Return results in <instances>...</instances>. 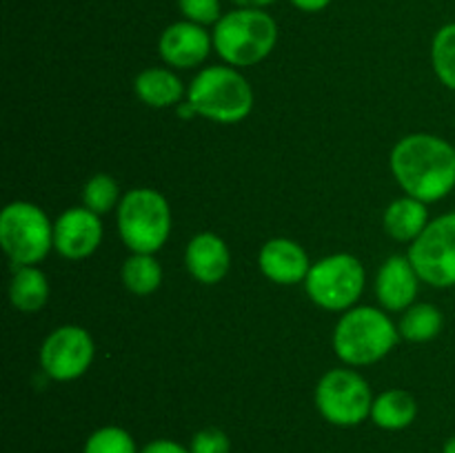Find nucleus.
<instances>
[{
  "label": "nucleus",
  "instance_id": "26",
  "mask_svg": "<svg viewBox=\"0 0 455 453\" xmlns=\"http://www.w3.org/2000/svg\"><path fill=\"white\" fill-rule=\"evenodd\" d=\"M191 453H231V440L218 426H207L194 433L189 442Z\"/></svg>",
  "mask_w": 455,
  "mask_h": 453
},
{
  "label": "nucleus",
  "instance_id": "19",
  "mask_svg": "<svg viewBox=\"0 0 455 453\" xmlns=\"http://www.w3.org/2000/svg\"><path fill=\"white\" fill-rule=\"evenodd\" d=\"M49 280L38 265L16 266L12 284H9V300L22 314H36L49 300Z\"/></svg>",
  "mask_w": 455,
  "mask_h": 453
},
{
  "label": "nucleus",
  "instance_id": "5",
  "mask_svg": "<svg viewBox=\"0 0 455 453\" xmlns=\"http://www.w3.org/2000/svg\"><path fill=\"white\" fill-rule=\"evenodd\" d=\"M118 235L132 253H156L172 234V207L160 191L138 187L116 209Z\"/></svg>",
  "mask_w": 455,
  "mask_h": 453
},
{
  "label": "nucleus",
  "instance_id": "14",
  "mask_svg": "<svg viewBox=\"0 0 455 453\" xmlns=\"http://www.w3.org/2000/svg\"><path fill=\"white\" fill-rule=\"evenodd\" d=\"M420 275L409 256H389L376 275V296L385 311H407L416 302Z\"/></svg>",
  "mask_w": 455,
  "mask_h": 453
},
{
  "label": "nucleus",
  "instance_id": "2",
  "mask_svg": "<svg viewBox=\"0 0 455 453\" xmlns=\"http://www.w3.org/2000/svg\"><path fill=\"white\" fill-rule=\"evenodd\" d=\"M213 49L227 65L253 67L278 43V25L267 9L235 7L213 25Z\"/></svg>",
  "mask_w": 455,
  "mask_h": 453
},
{
  "label": "nucleus",
  "instance_id": "25",
  "mask_svg": "<svg viewBox=\"0 0 455 453\" xmlns=\"http://www.w3.org/2000/svg\"><path fill=\"white\" fill-rule=\"evenodd\" d=\"M178 9L185 20L203 27L216 25L222 18L220 0H178Z\"/></svg>",
  "mask_w": 455,
  "mask_h": 453
},
{
  "label": "nucleus",
  "instance_id": "16",
  "mask_svg": "<svg viewBox=\"0 0 455 453\" xmlns=\"http://www.w3.org/2000/svg\"><path fill=\"white\" fill-rule=\"evenodd\" d=\"M133 91H136L138 100L154 109L180 105V98L185 96L182 80L178 78L176 71L164 69V67H151V69L140 71L133 80Z\"/></svg>",
  "mask_w": 455,
  "mask_h": 453
},
{
  "label": "nucleus",
  "instance_id": "17",
  "mask_svg": "<svg viewBox=\"0 0 455 453\" xmlns=\"http://www.w3.org/2000/svg\"><path fill=\"white\" fill-rule=\"evenodd\" d=\"M429 225V209L422 200L403 195L385 209L382 226L398 242H413Z\"/></svg>",
  "mask_w": 455,
  "mask_h": 453
},
{
  "label": "nucleus",
  "instance_id": "9",
  "mask_svg": "<svg viewBox=\"0 0 455 453\" xmlns=\"http://www.w3.org/2000/svg\"><path fill=\"white\" fill-rule=\"evenodd\" d=\"M407 256L422 282L435 289L455 287V211L429 220L425 231L409 244Z\"/></svg>",
  "mask_w": 455,
  "mask_h": 453
},
{
  "label": "nucleus",
  "instance_id": "13",
  "mask_svg": "<svg viewBox=\"0 0 455 453\" xmlns=\"http://www.w3.org/2000/svg\"><path fill=\"white\" fill-rule=\"evenodd\" d=\"M258 266H260V274L271 282L293 287V284L305 282L311 260L296 240L271 238L258 251Z\"/></svg>",
  "mask_w": 455,
  "mask_h": 453
},
{
  "label": "nucleus",
  "instance_id": "21",
  "mask_svg": "<svg viewBox=\"0 0 455 453\" xmlns=\"http://www.w3.org/2000/svg\"><path fill=\"white\" fill-rule=\"evenodd\" d=\"M120 278L133 296H151L163 284V266L154 253H132L120 269Z\"/></svg>",
  "mask_w": 455,
  "mask_h": 453
},
{
  "label": "nucleus",
  "instance_id": "10",
  "mask_svg": "<svg viewBox=\"0 0 455 453\" xmlns=\"http://www.w3.org/2000/svg\"><path fill=\"white\" fill-rule=\"evenodd\" d=\"M96 355L92 333L78 324H62L44 338L40 346V367L52 380H78L89 371Z\"/></svg>",
  "mask_w": 455,
  "mask_h": 453
},
{
  "label": "nucleus",
  "instance_id": "20",
  "mask_svg": "<svg viewBox=\"0 0 455 453\" xmlns=\"http://www.w3.org/2000/svg\"><path fill=\"white\" fill-rule=\"evenodd\" d=\"M444 327V315L431 302H413L407 311H403L398 331L400 338L409 342H431L440 336Z\"/></svg>",
  "mask_w": 455,
  "mask_h": 453
},
{
  "label": "nucleus",
  "instance_id": "22",
  "mask_svg": "<svg viewBox=\"0 0 455 453\" xmlns=\"http://www.w3.org/2000/svg\"><path fill=\"white\" fill-rule=\"evenodd\" d=\"M431 65L440 83L455 91V22L435 31L431 40Z\"/></svg>",
  "mask_w": 455,
  "mask_h": 453
},
{
  "label": "nucleus",
  "instance_id": "24",
  "mask_svg": "<svg viewBox=\"0 0 455 453\" xmlns=\"http://www.w3.org/2000/svg\"><path fill=\"white\" fill-rule=\"evenodd\" d=\"M83 453H140L136 440L123 426H100L84 442Z\"/></svg>",
  "mask_w": 455,
  "mask_h": 453
},
{
  "label": "nucleus",
  "instance_id": "6",
  "mask_svg": "<svg viewBox=\"0 0 455 453\" xmlns=\"http://www.w3.org/2000/svg\"><path fill=\"white\" fill-rule=\"evenodd\" d=\"M0 244L16 266L43 262L53 249V225L34 203L13 200L0 211Z\"/></svg>",
  "mask_w": 455,
  "mask_h": 453
},
{
  "label": "nucleus",
  "instance_id": "28",
  "mask_svg": "<svg viewBox=\"0 0 455 453\" xmlns=\"http://www.w3.org/2000/svg\"><path fill=\"white\" fill-rule=\"evenodd\" d=\"M289 3L305 13H318L323 9H327L333 0H289Z\"/></svg>",
  "mask_w": 455,
  "mask_h": 453
},
{
  "label": "nucleus",
  "instance_id": "11",
  "mask_svg": "<svg viewBox=\"0 0 455 453\" xmlns=\"http://www.w3.org/2000/svg\"><path fill=\"white\" fill-rule=\"evenodd\" d=\"M102 242V220L87 207H71L53 222V249L67 260H84Z\"/></svg>",
  "mask_w": 455,
  "mask_h": 453
},
{
  "label": "nucleus",
  "instance_id": "7",
  "mask_svg": "<svg viewBox=\"0 0 455 453\" xmlns=\"http://www.w3.org/2000/svg\"><path fill=\"white\" fill-rule=\"evenodd\" d=\"M367 282L363 262L351 253H331L320 258L305 280L307 296L324 311H349L360 300Z\"/></svg>",
  "mask_w": 455,
  "mask_h": 453
},
{
  "label": "nucleus",
  "instance_id": "30",
  "mask_svg": "<svg viewBox=\"0 0 455 453\" xmlns=\"http://www.w3.org/2000/svg\"><path fill=\"white\" fill-rule=\"evenodd\" d=\"M443 453H455V435H451V438H449L447 442H444Z\"/></svg>",
  "mask_w": 455,
  "mask_h": 453
},
{
  "label": "nucleus",
  "instance_id": "23",
  "mask_svg": "<svg viewBox=\"0 0 455 453\" xmlns=\"http://www.w3.org/2000/svg\"><path fill=\"white\" fill-rule=\"evenodd\" d=\"M120 187L109 173H96L83 187V207L92 209L98 216L114 211L120 204Z\"/></svg>",
  "mask_w": 455,
  "mask_h": 453
},
{
  "label": "nucleus",
  "instance_id": "1",
  "mask_svg": "<svg viewBox=\"0 0 455 453\" xmlns=\"http://www.w3.org/2000/svg\"><path fill=\"white\" fill-rule=\"evenodd\" d=\"M391 173L400 189L431 204L455 189V147L434 133H409L391 149Z\"/></svg>",
  "mask_w": 455,
  "mask_h": 453
},
{
  "label": "nucleus",
  "instance_id": "15",
  "mask_svg": "<svg viewBox=\"0 0 455 453\" xmlns=\"http://www.w3.org/2000/svg\"><path fill=\"white\" fill-rule=\"evenodd\" d=\"M185 265L200 284H218L231 269V251L220 235L212 231L194 235L185 249Z\"/></svg>",
  "mask_w": 455,
  "mask_h": 453
},
{
  "label": "nucleus",
  "instance_id": "3",
  "mask_svg": "<svg viewBox=\"0 0 455 453\" xmlns=\"http://www.w3.org/2000/svg\"><path fill=\"white\" fill-rule=\"evenodd\" d=\"M400 331L387 311L355 305L345 311L333 329V351L349 367L378 362L398 345Z\"/></svg>",
  "mask_w": 455,
  "mask_h": 453
},
{
  "label": "nucleus",
  "instance_id": "4",
  "mask_svg": "<svg viewBox=\"0 0 455 453\" xmlns=\"http://www.w3.org/2000/svg\"><path fill=\"white\" fill-rule=\"evenodd\" d=\"M187 102L196 115L220 124H235L253 109V89L249 80L231 65L204 67L187 89Z\"/></svg>",
  "mask_w": 455,
  "mask_h": 453
},
{
  "label": "nucleus",
  "instance_id": "29",
  "mask_svg": "<svg viewBox=\"0 0 455 453\" xmlns=\"http://www.w3.org/2000/svg\"><path fill=\"white\" fill-rule=\"evenodd\" d=\"M235 7H247V9H267L269 4H274L275 0H231Z\"/></svg>",
  "mask_w": 455,
  "mask_h": 453
},
{
  "label": "nucleus",
  "instance_id": "18",
  "mask_svg": "<svg viewBox=\"0 0 455 453\" xmlns=\"http://www.w3.org/2000/svg\"><path fill=\"white\" fill-rule=\"evenodd\" d=\"M418 416V404L409 391L389 389L373 398L371 420L385 431H403L413 425Z\"/></svg>",
  "mask_w": 455,
  "mask_h": 453
},
{
  "label": "nucleus",
  "instance_id": "12",
  "mask_svg": "<svg viewBox=\"0 0 455 453\" xmlns=\"http://www.w3.org/2000/svg\"><path fill=\"white\" fill-rule=\"evenodd\" d=\"M213 49V36L207 27L180 20L169 25L160 34L158 53L173 69H194L209 58Z\"/></svg>",
  "mask_w": 455,
  "mask_h": 453
},
{
  "label": "nucleus",
  "instance_id": "8",
  "mask_svg": "<svg viewBox=\"0 0 455 453\" xmlns=\"http://www.w3.org/2000/svg\"><path fill=\"white\" fill-rule=\"evenodd\" d=\"M314 398L320 416L336 426H358L371 417V386L354 369H331L324 373Z\"/></svg>",
  "mask_w": 455,
  "mask_h": 453
},
{
  "label": "nucleus",
  "instance_id": "27",
  "mask_svg": "<svg viewBox=\"0 0 455 453\" xmlns=\"http://www.w3.org/2000/svg\"><path fill=\"white\" fill-rule=\"evenodd\" d=\"M140 453H191L189 447H182L180 442L169 438H160V440H151L147 442L145 447L140 449Z\"/></svg>",
  "mask_w": 455,
  "mask_h": 453
}]
</instances>
